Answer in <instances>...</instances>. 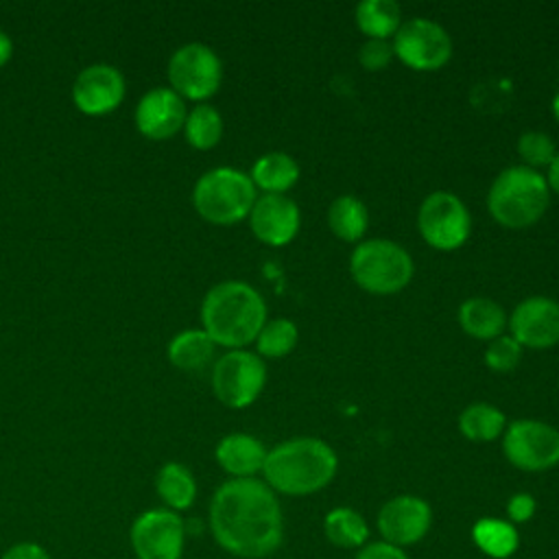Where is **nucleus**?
Listing matches in <instances>:
<instances>
[{"mask_svg":"<svg viewBox=\"0 0 559 559\" xmlns=\"http://www.w3.org/2000/svg\"><path fill=\"white\" fill-rule=\"evenodd\" d=\"M183 133L190 146L199 151L214 148L223 138V116L207 103L194 105L183 122Z\"/></svg>","mask_w":559,"mask_h":559,"instance_id":"obj_28","label":"nucleus"},{"mask_svg":"<svg viewBox=\"0 0 559 559\" xmlns=\"http://www.w3.org/2000/svg\"><path fill=\"white\" fill-rule=\"evenodd\" d=\"M376 524L382 542L393 544L397 548H406L421 542L428 535L432 526V509L419 496H393L380 507Z\"/></svg>","mask_w":559,"mask_h":559,"instance_id":"obj_13","label":"nucleus"},{"mask_svg":"<svg viewBox=\"0 0 559 559\" xmlns=\"http://www.w3.org/2000/svg\"><path fill=\"white\" fill-rule=\"evenodd\" d=\"M472 539L476 548L491 559H509L520 546L518 528L500 518H480L472 526Z\"/></svg>","mask_w":559,"mask_h":559,"instance_id":"obj_25","label":"nucleus"},{"mask_svg":"<svg viewBox=\"0 0 559 559\" xmlns=\"http://www.w3.org/2000/svg\"><path fill=\"white\" fill-rule=\"evenodd\" d=\"M358 31L367 39H393L402 24V9L393 0H362L354 9Z\"/></svg>","mask_w":559,"mask_h":559,"instance_id":"obj_24","label":"nucleus"},{"mask_svg":"<svg viewBox=\"0 0 559 559\" xmlns=\"http://www.w3.org/2000/svg\"><path fill=\"white\" fill-rule=\"evenodd\" d=\"M522 352V345L511 334H500L498 338L489 341L485 349V362L491 371L509 373L520 365Z\"/></svg>","mask_w":559,"mask_h":559,"instance_id":"obj_31","label":"nucleus"},{"mask_svg":"<svg viewBox=\"0 0 559 559\" xmlns=\"http://www.w3.org/2000/svg\"><path fill=\"white\" fill-rule=\"evenodd\" d=\"M247 218L253 236L269 247L288 245L301 225L299 207L286 194H260Z\"/></svg>","mask_w":559,"mask_h":559,"instance_id":"obj_16","label":"nucleus"},{"mask_svg":"<svg viewBox=\"0 0 559 559\" xmlns=\"http://www.w3.org/2000/svg\"><path fill=\"white\" fill-rule=\"evenodd\" d=\"M328 225L336 238L345 242H358L367 231L369 212L360 199L352 194H343L330 203Z\"/></svg>","mask_w":559,"mask_h":559,"instance_id":"obj_27","label":"nucleus"},{"mask_svg":"<svg viewBox=\"0 0 559 559\" xmlns=\"http://www.w3.org/2000/svg\"><path fill=\"white\" fill-rule=\"evenodd\" d=\"M461 330L476 341H493L507 328L504 308L489 297H469L459 306Z\"/></svg>","mask_w":559,"mask_h":559,"instance_id":"obj_19","label":"nucleus"},{"mask_svg":"<svg viewBox=\"0 0 559 559\" xmlns=\"http://www.w3.org/2000/svg\"><path fill=\"white\" fill-rule=\"evenodd\" d=\"M0 559H52L50 552L37 542H17L9 546Z\"/></svg>","mask_w":559,"mask_h":559,"instance_id":"obj_35","label":"nucleus"},{"mask_svg":"<svg viewBox=\"0 0 559 559\" xmlns=\"http://www.w3.org/2000/svg\"><path fill=\"white\" fill-rule=\"evenodd\" d=\"M214 341L201 328L181 330L170 338L166 349L170 365L181 371H203L214 360Z\"/></svg>","mask_w":559,"mask_h":559,"instance_id":"obj_21","label":"nucleus"},{"mask_svg":"<svg viewBox=\"0 0 559 559\" xmlns=\"http://www.w3.org/2000/svg\"><path fill=\"white\" fill-rule=\"evenodd\" d=\"M550 188L546 177L524 164L504 168L487 192L491 218L507 229L533 227L548 210Z\"/></svg>","mask_w":559,"mask_h":559,"instance_id":"obj_4","label":"nucleus"},{"mask_svg":"<svg viewBox=\"0 0 559 559\" xmlns=\"http://www.w3.org/2000/svg\"><path fill=\"white\" fill-rule=\"evenodd\" d=\"M518 155L522 157L524 166L537 170L542 166H550L557 155L555 142L544 131H526L518 140Z\"/></svg>","mask_w":559,"mask_h":559,"instance_id":"obj_30","label":"nucleus"},{"mask_svg":"<svg viewBox=\"0 0 559 559\" xmlns=\"http://www.w3.org/2000/svg\"><path fill=\"white\" fill-rule=\"evenodd\" d=\"M507 417L500 408L487 402H474L459 415V430L474 443H489L504 435Z\"/></svg>","mask_w":559,"mask_h":559,"instance_id":"obj_26","label":"nucleus"},{"mask_svg":"<svg viewBox=\"0 0 559 559\" xmlns=\"http://www.w3.org/2000/svg\"><path fill=\"white\" fill-rule=\"evenodd\" d=\"M349 273L371 295H395L411 284L415 264L402 245L386 238H371L354 247Z\"/></svg>","mask_w":559,"mask_h":559,"instance_id":"obj_6","label":"nucleus"},{"mask_svg":"<svg viewBox=\"0 0 559 559\" xmlns=\"http://www.w3.org/2000/svg\"><path fill=\"white\" fill-rule=\"evenodd\" d=\"M323 533L336 548L360 550L369 539V524L356 509L334 507L323 518Z\"/></svg>","mask_w":559,"mask_h":559,"instance_id":"obj_23","label":"nucleus"},{"mask_svg":"<svg viewBox=\"0 0 559 559\" xmlns=\"http://www.w3.org/2000/svg\"><path fill=\"white\" fill-rule=\"evenodd\" d=\"M124 98V76L109 63H92L83 68L72 83V100L87 116L114 111Z\"/></svg>","mask_w":559,"mask_h":559,"instance_id":"obj_15","label":"nucleus"},{"mask_svg":"<svg viewBox=\"0 0 559 559\" xmlns=\"http://www.w3.org/2000/svg\"><path fill=\"white\" fill-rule=\"evenodd\" d=\"M417 229L432 249L454 251L469 238L472 216L454 192L435 190L419 205Z\"/></svg>","mask_w":559,"mask_h":559,"instance_id":"obj_8","label":"nucleus"},{"mask_svg":"<svg viewBox=\"0 0 559 559\" xmlns=\"http://www.w3.org/2000/svg\"><path fill=\"white\" fill-rule=\"evenodd\" d=\"M249 177L262 194H286L299 179V164L284 151H271L255 159Z\"/></svg>","mask_w":559,"mask_h":559,"instance_id":"obj_20","label":"nucleus"},{"mask_svg":"<svg viewBox=\"0 0 559 559\" xmlns=\"http://www.w3.org/2000/svg\"><path fill=\"white\" fill-rule=\"evenodd\" d=\"M544 177H546V183H548L550 192L559 194V153H557V155H555V159L550 162V166H548V173H546Z\"/></svg>","mask_w":559,"mask_h":559,"instance_id":"obj_36","label":"nucleus"},{"mask_svg":"<svg viewBox=\"0 0 559 559\" xmlns=\"http://www.w3.org/2000/svg\"><path fill=\"white\" fill-rule=\"evenodd\" d=\"M550 109H552V116H555V120L559 122V92L555 94V98H552V105H550Z\"/></svg>","mask_w":559,"mask_h":559,"instance_id":"obj_38","label":"nucleus"},{"mask_svg":"<svg viewBox=\"0 0 559 559\" xmlns=\"http://www.w3.org/2000/svg\"><path fill=\"white\" fill-rule=\"evenodd\" d=\"M155 491L166 509L179 513L194 504L197 480L183 463L168 461L155 474Z\"/></svg>","mask_w":559,"mask_h":559,"instance_id":"obj_22","label":"nucleus"},{"mask_svg":"<svg viewBox=\"0 0 559 559\" xmlns=\"http://www.w3.org/2000/svg\"><path fill=\"white\" fill-rule=\"evenodd\" d=\"M258 190L251 177L231 166L203 173L192 190V203L201 218L214 225H234L249 216Z\"/></svg>","mask_w":559,"mask_h":559,"instance_id":"obj_5","label":"nucleus"},{"mask_svg":"<svg viewBox=\"0 0 559 559\" xmlns=\"http://www.w3.org/2000/svg\"><path fill=\"white\" fill-rule=\"evenodd\" d=\"M264 323L266 304L247 282H218L201 301V330L214 341V345L242 349L249 343H255Z\"/></svg>","mask_w":559,"mask_h":559,"instance_id":"obj_2","label":"nucleus"},{"mask_svg":"<svg viewBox=\"0 0 559 559\" xmlns=\"http://www.w3.org/2000/svg\"><path fill=\"white\" fill-rule=\"evenodd\" d=\"M356 559H408L404 548H397L386 542H367L358 552Z\"/></svg>","mask_w":559,"mask_h":559,"instance_id":"obj_34","label":"nucleus"},{"mask_svg":"<svg viewBox=\"0 0 559 559\" xmlns=\"http://www.w3.org/2000/svg\"><path fill=\"white\" fill-rule=\"evenodd\" d=\"M221 81L223 63L218 55L201 41L179 46L168 59V83L181 98L203 103L218 92Z\"/></svg>","mask_w":559,"mask_h":559,"instance_id":"obj_9","label":"nucleus"},{"mask_svg":"<svg viewBox=\"0 0 559 559\" xmlns=\"http://www.w3.org/2000/svg\"><path fill=\"white\" fill-rule=\"evenodd\" d=\"M507 325L522 349H548L559 343V301L544 295L526 297L515 306Z\"/></svg>","mask_w":559,"mask_h":559,"instance_id":"obj_14","label":"nucleus"},{"mask_svg":"<svg viewBox=\"0 0 559 559\" xmlns=\"http://www.w3.org/2000/svg\"><path fill=\"white\" fill-rule=\"evenodd\" d=\"M299 338V330L290 319L277 317V319H266V323L262 325L258 338H255V347H258V356L262 358H284L288 356Z\"/></svg>","mask_w":559,"mask_h":559,"instance_id":"obj_29","label":"nucleus"},{"mask_svg":"<svg viewBox=\"0 0 559 559\" xmlns=\"http://www.w3.org/2000/svg\"><path fill=\"white\" fill-rule=\"evenodd\" d=\"M502 452L522 472H546L559 465V430L539 419H515L504 428Z\"/></svg>","mask_w":559,"mask_h":559,"instance_id":"obj_10","label":"nucleus"},{"mask_svg":"<svg viewBox=\"0 0 559 559\" xmlns=\"http://www.w3.org/2000/svg\"><path fill=\"white\" fill-rule=\"evenodd\" d=\"M266 452L264 443L253 435L231 432L216 443L214 456L221 469L231 478H255V474H262Z\"/></svg>","mask_w":559,"mask_h":559,"instance_id":"obj_18","label":"nucleus"},{"mask_svg":"<svg viewBox=\"0 0 559 559\" xmlns=\"http://www.w3.org/2000/svg\"><path fill=\"white\" fill-rule=\"evenodd\" d=\"M391 46L393 57L417 72H435L452 57V39L448 31L428 17H411L402 22Z\"/></svg>","mask_w":559,"mask_h":559,"instance_id":"obj_11","label":"nucleus"},{"mask_svg":"<svg viewBox=\"0 0 559 559\" xmlns=\"http://www.w3.org/2000/svg\"><path fill=\"white\" fill-rule=\"evenodd\" d=\"M214 542L240 559H264L284 539L277 493L260 478H229L216 487L207 509Z\"/></svg>","mask_w":559,"mask_h":559,"instance_id":"obj_1","label":"nucleus"},{"mask_svg":"<svg viewBox=\"0 0 559 559\" xmlns=\"http://www.w3.org/2000/svg\"><path fill=\"white\" fill-rule=\"evenodd\" d=\"M338 469V456L330 443L317 437H295L266 452L264 483L284 496H312L328 487Z\"/></svg>","mask_w":559,"mask_h":559,"instance_id":"obj_3","label":"nucleus"},{"mask_svg":"<svg viewBox=\"0 0 559 559\" xmlns=\"http://www.w3.org/2000/svg\"><path fill=\"white\" fill-rule=\"evenodd\" d=\"M266 384L264 360L249 349H229L212 365V391L227 408L251 406Z\"/></svg>","mask_w":559,"mask_h":559,"instance_id":"obj_7","label":"nucleus"},{"mask_svg":"<svg viewBox=\"0 0 559 559\" xmlns=\"http://www.w3.org/2000/svg\"><path fill=\"white\" fill-rule=\"evenodd\" d=\"M535 509H537V502L531 493H513L507 502V520L515 526V524H524L528 522L533 515H535Z\"/></svg>","mask_w":559,"mask_h":559,"instance_id":"obj_33","label":"nucleus"},{"mask_svg":"<svg viewBox=\"0 0 559 559\" xmlns=\"http://www.w3.org/2000/svg\"><path fill=\"white\" fill-rule=\"evenodd\" d=\"M129 544L135 559H181L186 522L166 507L146 509L131 522Z\"/></svg>","mask_w":559,"mask_h":559,"instance_id":"obj_12","label":"nucleus"},{"mask_svg":"<svg viewBox=\"0 0 559 559\" xmlns=\"http://www.w3.org/2000/svg\"><path fill=\"white\" fill-rule=\"evenodd\" d=\"M11 55H13V41L4 31H0V68L11 59Z\"/></svg>","mask_w":559,"mask_h":559,"instance_id":"obj_37","label":"nucleus"},{"mask_svg":"<svg viewBox=\"0 0 559 559\" xmlns=\"http://www.w3.org/2000/svg\"><path fill=\"white\" fill-rule=\"evenodd\" d=\"M188 109L186 100L170 87H151L135 105L133 120L142 135L151 140H166L183 129Z\"/></svg>","mask_w":559,"mask_h":559,"instance_id":"obj_17","label":"nucleus"},{"mask_svg":"<svg viewBox=\"0 0 559 559\" xmlns=\"http://www.w3.org/2000/svg\"><path fill=\"white\" fill-rule=\"evenodd\" d=\"M391 59H393V46L389 39H367L358 52L360 66L369 72L384 70L391 63Z\"/></svg>","mask_w":559,"mask_h":559,"instance_id":"obj_32","label":"nucleus"}]
</instances>
